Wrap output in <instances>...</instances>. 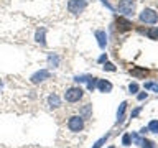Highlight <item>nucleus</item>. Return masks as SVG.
<instances>
[{
  "mask_svg": "<svg viewBox=\"0 0 158 148\" xmlns=\"http://www.w3.org/2000/svg\"><path fill=\"white\" fill-rule=\"evenodd\" d=\"M0 91H2V81H0Z\"/></svg>",
  "mask_w": 158,
  "mask_h": 148,
  "instance_id": "obj_27",
  "label": "nucleus"
},
{
  "mask_svg": "<svg viewBox=\"0 0 158 148\" xmlns=\"http://www.w3.org/2000/svg\"><path fill=\"white\" fill-rule=\"evenodd\" d=\"M117 25H118V28L120 30H130V27H132V23L128 22V20H122V18H118V22H117Z\"/></svg>",
  "mask_w": 158,
  "mask_h": 148,
  "instance_id": "obj_12",
  "label": "nucleus"
},
{
  "mask_svg": "<svg viewBox=\"0 0 158 148\" xmlns=\"http://www.w3.org/2000/svg\"><path fill=\"white\" fill-rule=\"evenodd\" d=\"M140 22L143 23H156L158 22V13L155 12V10H152V8H143L142 10V13H140Z\"/></svg>",
  "mask_w": 158,
  "mask_h": 148,
  "instance_id": "obj_4",
  "label": "nucleus"
},
{
  "mask_svg": "<svg viewBox=\"0 0 158 148\" xmlns=\"http://www.w3.org/2000/svg\"><path fill=\"white\" fill-rule=\"evenodd\" d=\"M68 128H69L71 132H74V133L81 132L82 128H84V118H82L81 115H73V117H69Z\"/></svg>",
  "mask_w": 158,
  "mask_h": 148,
  "instance_id": "obj_3",
  "label": "nucleus"
},
{
  "mask_svg": "<svg viewBox=\"0 0 158 148\" xmlns=\"http://www.w3.org/2000/svg\"><path fill=\"white\" fill-rule=\"evenodd\" d=\"M147 35L150 36L152 39H158V27H153V28H150L147 31Z\"/></svg>",
  "mask_w": 158,
  "mask_h": 148,
  "instance_id": "obj_15",
  "label": "nucleus"
},
{
  "mask_svg": "<svg viewBox=\"0 0 158 148\" xmlns=\"http://www.w3.org/2000/svg\"><path fill=\"white\" fill-rule=\"evenodd\" d=\"M125 109H127V102H122L120 107L117 110V123H120L123 120V113H125Z\"/></svg>",
  "mask_w": 158,
  "mask_h": 148,
  "instance_id": "obj_10",
  "label": "nucleus"
},
{
  "mask_svg": "<svg viewBox=\"0 0 158 148\" xmlns=\"http://www.w3.org/2000/svg\"><path fill=\"white\" fill-rule=\"evenodd\" d=\"M148 130L152 133H158V120H152L148 123Z\"/></svg>",
  "mask_w": 158,
  "mask_h": 148,
  "instance_id": "obj_17",
  "label": "nucleus"
},
{
  "mask_svg": "<svg viewBox=\"0 0 158 148\" xmlns=\"http://www.w3.org/2000/svg\"><path fill=\"white\" fill-rule=\"evenodd\" d=\"M140 110H142V107H137V109H135V110H133V112H132V117H137V115H138V113H140Z\"/></svg>",
  "mask_w": 158,
  "mask_h": 148,
  "instance_id": "obj_24",
  "label": "nucleus"
},
{
  "mask_svg": "<svg viewBox=\"0 0 158 148\" xmlns=\"http://www.w3.org/2000/svg\"><path fill=\"white\" fill-rule=\"evenodd\" d=\"M130 140H132V137L128 135V133H125V135L122 137V143H123L125 146H128V145H130Z\"/></svg>",
  "mask_w": 158,
  "mask_h": 148,
  "instance_id": "obj_20",
  "label": "nucleus"
},
{
  "mask_svg": "<svg viewBox=\"0 0 158 148\" xmlns=\"http://www.w3.org/2000/svg\"><path fill=\"white\" fill-rule=\"evenodd\" d=\"M106 71H115V66H114L112 63H106V66H104Z\"/></svg>",
  "mask_w": 158,
  "mask_h": 148,
  "instance_id": "obj_22",
  "label": "nucleus"
},
{
  "mask_svg": "<svg viewBox=\"0 0 158 148\" xmlns=\"http://www.w3.org/2000/svg\"><path fill=\"white\" fill-rule=\"evenodd\" d=\"M89 115H91V104H86V107H84L82 112H81V117L82 118H87Z\"/></svg>",
  "mask_w": 158,
  "mask_h": 148,
  "instance_id": "obj_18",
  "label": "nucleus"
},
{
  "mask_svg": "<svg viewBox=\"0 0 158 148\" xmlns=\"http://www.w3.org/2000/svg\"><path fill=\"white\" fill-rule=\"evenodd\" d=\"M96 87H97L101 92H110V91H112V84L109 82V81H106V79H99Z\"/></svg>",
  "mask_w": 158,
  "mask_h": 148,
  "instance_id": "obj_7",
  "label": "nucleus"
},
{
  "mask_svg": "<svg viewBox=\"0 0 158 148\" xmlns=\"http://www.w3.org/2000/svg\"><path fill=\"white\" fill-rule=\"evenodd\" d=\"M48 104H49L51 107L56 109V107L61 105V101H59V97L56 96V94H53V96H49V99H48Z\"/></svg>",
  "mask_w": 158,
  "mask_h": 148,
  "instance_id": "obj_11",
  "label": "nucleus"
},
{
  "mask_svg": "<svg viewBox=\"0 0 158 148\" xmlns=\"http://www.w3.org/2000/svg\"><path fill=\"white\" fill-rule=\"evenodd\" d=\"M132 74H133V76H145L147 71H138V69H133Z\"/></svg>",
  "mask_w": 158,
  "mask_h": 148,
  "instance_id": "obj_23",
  "label": "nucleus"
},
{
  "mask_svg": "<svg viewBox=\"0 0 158 148\" xmlns=\"http://www.w3.org/2000/svg\"><path fill=\"white\" fill-rule=\"evenodd\" d=\"M106 59H107V56H106V54H102V56L99 58V61H101V63H104V61H106Z\"/></svg>",
  "mask_w": 158,
  "mask_h": 148,
  "instance_id": "obj_26",
  "label": "nucleus"
},
{
  "mask_svg": "<svg viewBox=\"0 0 158 148\" xmlns=\"http://www.w3.org/2000/svg\"><path fill=\"white\" fill-rule=\"evenodd\" d=\"M143 99H147V92H142V94H138V101H143Z\"/></svg>",
  "mask_w": 158,
  "mask_h": 148,
  "instance_id": "obj_25",
  "label": "nucleus"
},
{
  "mask_svg": "<svg viewBox=\"0 0 158 148\" xmlns=\"http://www.w3.org/2000/svg\"><path fill=\"white\" fill-rule=\"evenodd\" d=\"M118 12L128 18L133 17V13H135V2L133 0H120L118 2Z\"/></svg>",
  "mask_w": 158,
  "mask_h": 148,
  "instance_id": "obj_1",
  "label": "nucleus"
},
{
  "mask_svg": "<svg viewBox=\"0 0 158 148\" xmlns=\"http://www.w3.org/2000/svg\"><path fill=\"white\" fill-rule=\"evenodd\" d=\"M109 148H115V146H109Z\"/></svg>",
  "mask_w": 158,
  "mask_h": 148,
  "instance_id": "obj_28",
  "label": "nucleus"
},
{
  "mask_svg": "<svg viewBox=\"0 0 158 148\" xmlns=\"http://www.w3.org/2000/svg\"><path fill=\"white\" fill-rule=\"evenodd\" d=\"M44 79H49V71H46V69H41V71L35 72L33 76H31V82H33V84H38V82L44 81Z\"/></svg>",
  "mask_w": 158,
  "mask_h": 148,
  "instance_id": "obj_6",
  "label": "nucleus"
},
{
  "mask_svg": "<svg viewBox=\"0 0 158 148\" xmlns=\"http://www.w3.org/2000/svg\"><path fill=\"white\" fill-rule=\"evenodd\" d=\"M48 63H49V66L56 68L59 64V56H58V54H49V56H48Z\"/></svg>",
  "mask_w": 158,
  "mask_h": 148,
  "instance_id": "obj_13",
  "label": "nucleus"
},
{
  "mask_svg": "<svg viewBox=\"0 0 158 148\" xmlns=\"http://www.w3.org/2000/svg\"><path fill=\"white\" fill-rule=\"evenodd\" d=\"M138 145H140L142 148H156V146H155V143L150 142V140H147V138H142Z\"/></svg>",
  "mask_w": 158,
  "mask_h": 148,
  "instance_id": "obj_14",
  "label": "nucleus"
},
{
  "mask_svg": "<svg viewBox=\"0 0 158 148\" xmlns=\"http://www.w3.org/2000/svg\"><path fill=\"white\" fill-rule=\"evenodd\" d=\"M96 86H97V79L96 77H89L87 79V89H89V91H94Z\"/></svg>",
  "mask_w": 158,
  "mask_h": 148,
  "instance_id": "obj_16",
  "label": "nucleus"
},
{
  "mask_svg": "<svg viewBox=\"0 0 158 148\" xmlns=\"http://www.w3.org/2000/svg\"><path fill=\"white\" fill-rule=\"evenodd\" d=\"M96 38L99 41V46H101L102 49L106 48V44H107V35H106V31H96Z\"/></svg>",
  "mask_w": 158,
  "mask_h": 148,
  "instance_id": "obj_9",
  "label": "nucleus"
},
{
  "mask_svg": "<svg viewBox=\"0 0 158 148\" xmlns=\"http://www.w3.org/2000/svg\"><path fill=\"white\" fill-rule=\"evenodd\" d=\"M128 91H130V94H135L138 91V84L137 82H132L130 86H128Z\"/></svg>",
  "mask_w": 158,
  "mask_h": 148,
  "instance_id": "obj_21",
  "label": "nucleus"
},
{
  "mask_svg": "<svg viewBox=\"0 0 158 148\" xmlns=\"http://www.w3.org/2000/svg\"><path fill=\"white\" fill-rule=\"evenodd\" d=\"M44 35H46V30H44V28H40L38 31H36V35H35V39H36V43H40L41 46H44V44H46Z\"/></svg>",
  "mask_w": 158,
  "mask_h": 148,
  "instance_id": "obj_8",
  "label": "nucleus"
},
{
  "mask_svg": "<svg viewBox=\"0 0 158 148\" xmlns=\"http://www.w3.org/2000/svg\"><path fill=\"white\" fill-rule=\"evenodd\" d=\"M86 7H87L86 0H69V3H68V10L71 13H74V15L81 13Z\"/></svg>",
  "mask_w": 158,
  "mask_h": 148,
  "instance_id": "obj_5",
  "label": "nucleus"
},
{
  "mask_svg": "<svg viewBox=\"0 0 158 148\" xmlns=\"http://www.w3.org/2000/svg\"><path fill=\"white\" fill-rule=\"evenodd\" d=\"M84 92L81 87H69L66 92H64V99H66V102H79L82 99Z\"/></svg>",
  "mask_w": 158,
  "mask_h": 148,
  "instance_id": "obj_2",
  "label": "nucleus"
},
{
  "mask_svg": "<svg viewBox=\"0 0 158 148\" xmlns=\"http://www.w3.org/2000/svg\"><path fill=\"white\" fill-rule=\"evenodd\" d=\"M107 138H109V135H106V137H102L101 140H97V142H96V145H94L92 148H101V146L104 145V143H106V140H107Z\"/></svg>",
  "mask_w": 158,
  "mask_h": 148,
  "instance_id": "obj_19",
  "label": "nucleus"
}]
</instances>
